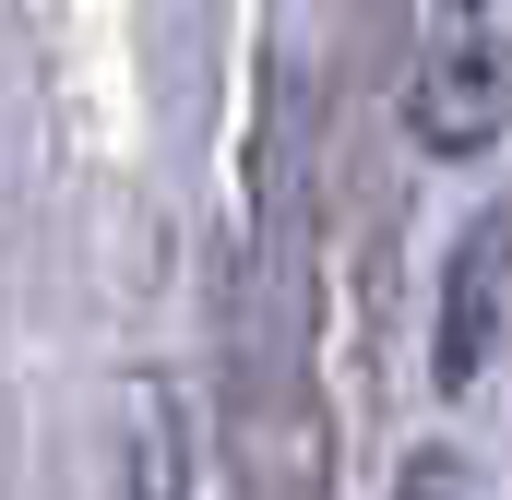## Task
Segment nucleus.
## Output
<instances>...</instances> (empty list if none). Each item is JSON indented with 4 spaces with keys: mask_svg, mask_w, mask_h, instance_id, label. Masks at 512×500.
Instances as JSON below:
<instances>
[{
    "mask_svg": "<svg viewBox=\"0 0 512 500\" xmlns=\"http://www.w3.org/2000/svg\"><path fill=\"white\" fill-rule=\"evenodd\" d=\"M405 120H417L429 155H489V143H501L512 72H501V24H489V0H429V48H417Z\"/></svg>",
    "mask_w": 512,
    "mask_h": 500,
    "instance_id": "f257e3e1",
    "label": "nucleus"
},
{
    "mask_svg": "<svg viewBox=\"0 0 512 500\" xmlns=\"http://www.w3.org/2000/svg\"><path fill=\"white\" fill-rule=\"evenodd\" d=\"M501 322H512V215H477L441 274V393H465L501 358Z\"/></svg>",
    "mask_w": 512,
    "mask_h": 500,
    "instance_id": "f03ea898",
    "label": "nucleus"
},
{
    "mask_svg": "<svg viewBox=\"0 0 512 500\" xmlns=\"http://www.w3.org/2000/svg\"><path fill=\"white\" fill-rule=\"evenodd\" d=\"M131 500H191V429H179L167 381L131 393Z\"/></svg>",
    "mask_w": 512,
    "mask_h": 500,
    "instance_id": "7ed1b4c3",
    "label": "nucleus"
},
{
    "mask_svg": "<svg viewBox=\"0 0 512 500\" xmlns=\"http://www.w3.org/2000/svg\"><path fill=\"white\" fill-rule=\"evenodd\" d=\"M393 500H489V477H477L465 453H417V465L393 477Z\"/></svg>",
    "mask_w": 512,
    "mask_h": 500,
    "instance_id": "20e7f679",
    "label": "nucleus"
}]
</instances>
